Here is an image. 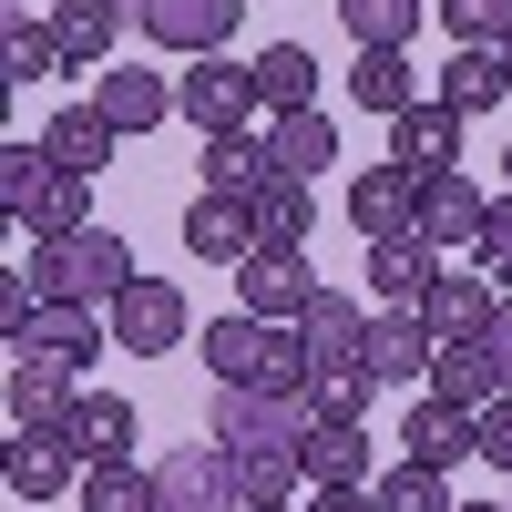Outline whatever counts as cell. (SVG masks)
<instances>
[{
  "label": "cell",
  "mask_w": 512,
  "mask_h": 512,
  "mask_svg": "<svg viewBox=\"0 0 512 512\" xmlns=\"http://www.w3.org/2000/svg\"><path fill=\"white\" fill-rule=\"evenodd\" d=\"M72 379L62 359H41V349H11V420H62L72 410Z\"/></svg>",
  "instance_id": "obj_31"
},
{
  "label": "cell",
  "mask_w": 512,
  "mask_h": 512,
  "mask_svg": "<svg viewBox=\"0 0 512 512\" xmlns=\"http://www.w3.org/2000/svg\"><path fill=\"white\" fill-rule=\"evenodd\" d=\"M369 492H379V512H451V472H431V461H390Z\"/></svg>",
  "instance_id": "obj_37"
},
{
  "label": "cell",
  "mask_w": 512,
  "mask_h": 512,
  "mask_svg": "<svg viewBox=\"0 0 512 512\" xmlns=\"http://www.w3.org/2000/svg\"><path fill=\"white\" fill-rule=\"evenodd\" d=\"M103 318H113V349H134V359L185 349V328H195V308H185V287H175V277H134Z\"/></svg>",
  "instance_id": "obj_6"
},
{
  "label": "cell",
  "mask_w": 512,
  "mask_h": 512,
  "mask_svg": "<svg viewBox=\"0 0 512 512\" xmlns=\"http://www.w3.org/2000/svg\"><path fill=\"white\" fill-rule=\"evenodd\" d=\"M31 287L41 297H93V308H113V297L134 287V246H123L113 226L52 236V246H31Z\"/></svg>",
  "instance_id": "obj_2"
},
{
  "label": "cell",
  "mask_w": 512,
  "mask_h": 512,
  "mask_svg": "<svg viewBox=\"0 0 512 512\" xmlns=\"http://www.w3.org/2000/svg\"><path fill=\"white\" fill-rule=\"evenodd\" d=\"M349 226L379 246V236H410L420 226V175H410V164H390V154H379V164H359V185H349Z\"/></svg>",
  "instance_id": "obj_13"
},
{
  "label": "cell",
  "mask_w": 512,
  "mask_h": 512,
  "mask_svg": "<svg viewBox=\"0 0 512 512\" xmlns=\"http://www.w3.org/2000/svg\"><path fill=\"white\" fill-rule=\"evenodd\" d=\"M185 246L205 256V267H246V256L267 246V236H256V195H216V185H205L185 205Z\"/></svg>",
  "instance_id": "obj_14"
},
{
  "label": "cell",
  "mask_w": 512,
  "mask_h": 512,
  "mask_svg": "<svg viewBox=\"0 0 512 512\" xmlns=\"http://www.w3.org/2000/svg\"><path fill=\"white\" fill-rule=\"evenodd\" d=\"M502 164H512V154H502Z\"/></svg>",
  "instance_id": "obj_50"
},
{
  "label": "cell",
  "mask_w": 512,
  "mask_h": 512,
  "mask_svg": "<svg viewBox=\"0 0 512 512\" xmlns=\"http://www.w3.org/2000/svg\"><path fill=\"white\" fill-rule=\"evenodd\" d=\"M267 154H277V175H328V164H338V123L308 103V113H267Z\"/></svg>",
  "instance_id": "obj_25"
},
{
  "label": "cell",
  "mask_w": 512,
  "mask_h": 512,
  "mask_svg": "<svg viewBox=\"0 0 512 512\" xmlns=\"http://www.w3.org/2000/svg\"><path fill=\"white\" fill-rule=\"evenodd\" d=\"M256 103H267V113H308L318 103V52H308V41L256 52Z\"/></svg>",
  "instance_id": "obj_32"
},
{
  "label": "cell",
  "mask_w": 512,
  "mask_h": 512,
  "mask_svg": "<svg viewBox=\"0 0 512 512\" xmlns=\"http://www.w3.org/2000/svg\"><path fill=\"white\" fill-rule=\"evenodd\" d=\"M31 246H52V236H82V226H93V175H52V185H41L31 205H21V216H11Z\"/></svg>",
  "instance_id": "obj_29"
},
{
  "label": "cell",
  "mask_w": 512,
  "mask_h": 512,
  "mask_svg": "<svg viewBox=\"0 0 512 512\" xmlns=\"http://www.w3.org/2000/svg\"><path fill=\"white\" fill-rule=\"evenodd\" d=\"M472 267L512 287V195H502V205H492V216H482V246H472Z\"/></svg>",
  "instance_id": "obj_42"
},
{
  "label": "cell",
  "mask_w": 512,
  "mask_h": 512,
  "mask_svg": "<svg viewBox=\"0 0 512 512\" xmlns=\"http://www.w3.org/2000/svg\"><path fill=\"white\" fill-rule=\"evenodd\" d=\"M297 512H379V492H369V482H308Z\"/></svg>",
  "instance_id": "obj_44"
},
{
  "label": "cell",
  "mask_w": 512,
  "mask_h": 512,
  "mask_svg": "<svg viewBox=\"0 0 512 512\" xmlns=\"http://www.w3.org/2000/svg\"><path fill=\"white\" fill-rule=\"evenodd\" d=\"M308 400H318V420H369L379 379H369V369H338V379H308Z\"/></svg>",
  "instance_id": "obj_39"
},
{
  "label": "cell",
  "mask_w": 512,
  "mask_h": 512,
  "mask_svg": "<svg viewBox=\"0 0 512 512\" xmlns=\"http://www.w3.org/2000/svg\"><path fill=\"white\" fill-rule=\"evenodd\" d=\"M502 390H512V379H502V359H492V338H441V349H431V400L492 410Z\"/></svg>",
  "instance_id": "obj_19"
},
{
  "label": "cell",
  "mask_w": 512,
  "mask_h": 512,
  "mask_svg": "<svg viewBox=\"0 0 512 512\" xmlns=\"http://www.w3.org/2000/svg\"><path fill=\"white\" fill-rule=\"evenodd\" d=\"M461 123H472V113H451L441 93H420L410 113H390V164H410V175H451V164H461Z\"/></svg>",
  "instance_id": "obj_12"
},
{
  "label": "cell",
  "mask_w": 512,
  "mask_h": 512,
  "mask_svg": "<svg viewBox=\"0 0 512 512\" xmlns=\"http://www.w3.org/2000/svg\"><path fill=\"white\" fill-rule=\"evenodd\" d=\"M82 512H154V472L144 461H82Z\"/></svg>",
  "instance_id": "obj_36"
},
{
  "label": "cell",
  "mask_w": 512,
  "mask_h": 512,
  "mask_svg": "<svg viewBox=\"0 0 512 512\" xmlns=\"http://www.w3.org/2000/svg\"><path fill=\"white\" fill-rule=\"evenodd\" d=\"M492 52H502V72H512V31H502V41H492Z\"/></svg>",
  "instance_id": "obj_46"
},
{
  "label": "cell",
  "mask_w": 512,
  "mask_h": 512,
  "mask_svg": "<svg viewBox=\"0 0 512 512\" xmlns=\"http://www.w3.org/2000/svg\"><path fill=\"white\" fill-rule=\"evenodd\" d=\"M277 328H287V318H256V308L205 318V369H216V379H267V359H277Z\"/></svg>",
  "instance_id": "obj_20"
},
{
  "label": "cell",
  "mask_w": 512,
  "mask_h": 512,
  "mask_svg": "<svg viewBox=\"0 0 512 512\" xmlns=\"http://www.w3.org/2000/svg\"><path fill=\"white\" fill-rule=\"evenodd\" d=\"M482 216H492V195L461 175V164H451V175H420V236H431L441 256H451V246L472 256V246H482Z\"/></svg>",
  "instance_id": "obj_16"
},
{
  "label": "cell",
  "mask_w": 512,
  "mask_h": 512,
  "mask_svg": "<svg viewBox=\"0 0 512 512\" xmlns=\"http://www.w3.org/2000/svg\"><path fill=\"white\" fill-rule=\"evenodd\" d=\"M0 492L11 502H52V492H82V451L62 420H11V451H0Z\"/></svg>",
  "instance_id": "obj_4"
},
{
  "label": "cell",
  "mask_w": 512,
  "mask_h": 512,
  "mask_svg": "<svg viewBox=\"0 0 512 512\" xmlns=\"http://www.w3.org/2000/svg\"><path fill=\"white\" fill-rule=\"evenodd\" d=\"M502 93H512V72H502L492 41H451V62H441V103H451V113H492Z\"/></svg>",
  "instance_id": "obj_28"
},
{
  "label": "cell",
  "mask_w": 512,
  "mask_h": 512,
  "mask_svg": "<svg viewBox=\"0 0 512 512\" xmlns=\"http://www.w3.org/2000/svg\"><path fill=\"white\" fill-rule=\"evenodd\" d=\"M236 21H246V0H144V41H164V52H226V41H236Z\"/></svg>",
  "instance_id": "obj_11"
},
{
  "label": "cell",
  "mask_w": 512,
  "mask_h": 512,
  "mask_svg": "<svg viewBox=\"0 0 512 512\" xmlns=\"http://www.w3.org/2000/svg\"><path fill=\"white\" fill-rule=\"evenodd\" d=\"M41 72H72V62H62V31L31 21V11H11V31H0V82H11V93H31Z\"/></svg>",
  "instance_id": "obj_33"
},
{
  "label": "cell",
  "mask_w": 512,
  "mask_h": 512,
  "mask_svg": "<svg viewBox=\"0 0 512 512\" xmlns=\"http://www.w3.org/2000/svg\"><path fill=\"white\" fill-rule=\"evenodd\" d=\"M41 11H52L72 72H103V62H113V41H123V11H113V0H41Z\"/></svg>",
  "instance_id": "obj_24"
},
{
  "label": "cell",
  "mask_w": 512,
  "mask_h": 512,
  "mask_svg": "<svg viewBox=\"0 0 512 512\" xmlns=\"http://www.w3.org/2000/svg\"><path fill=\"white\" fill-rule=\"evenodd\" d=\"M256 512H297V502H256Z\"/></svg>",
  "instance_id": "obj_48"
},
{
  "label": "cell",
  "mask_w": 512,
  "mask_h": 512,
  "mask_svg": "<svg viewBox=\"0 0 512 512\" xmlns=\"http://www.w3.org/2000/svg\"><path fill=\"white\" fill-rule=\"evenodd\" d=\"M492 359H502V379H512V297L492 308Z\"/></svg>",
  "instance_id": "obj_45"
},
{
  "label": "cell",
  "mask_w": 512,
  "mask_h": 512,
  "mask_svg": "<svg viewBox=\"0 0 512 512\" xmlns=\"http://www.w3.org/2000/svg\"><path fill=\"white\" fill-rule=\"evenodd\" d=\"M400 461H431V472H461V461H482V410H451L420 390L400 410Z\"/></svg>",
  "instance_id": "obj_8"
},
{
  "label": "cell",
  "mask_w": 512,
  "mask_h": 512,
  "mask_svg": "<svg viewBox=\"0 0 512 512\" xmlns=\"http://www.w3.org/2000/svg\"><path fill=\"white\" fill-rule=\"evenodd\" d=\"M41 144H52L62 175H103V164L123 154V134H113V113H103V103H62L52 123H41Z\"/></svg>",
  "instance_id": "obj_22"
},
{
  "label": "cell",
  "mask_w": 512,
  "mask_h": 512,
  "mask_svg": "<svg viewBox=\"0 0 512 512\" xmlns=\"http://www.w3.org/2000/svg\"><path fill=\"white\" fill-rule=\"evenodd\" d=\"M482 461H492V472L512 482V390H502V400L482 410Z\"/></svg>",
  "instance_id": "obj_43"
},
{
  "label": "cell",
  "mask_w": 512,
  "mask_h": 512,
  "mask_svg": "<svg viewBox=\"0 0 512 512\" xmlns=\"http://www.w3.org/2000/svg\"><path fill=\"white\" fill-rule=\"evenodd\" d=\"M492 308H502V277H482V267H441L431 297H420L431 338H492Z\"/></svg>",
  "instance_id": "obj_17"
},
{
  "label": "cell",
  "mask_w": 512,
  "mask_h": 512,
  "mask_svg": "<svg viewBox=\"0 0 512 512\" xmlns=\"http://www.w3.org/2000/svg\"><path fill=\"white\" fill-rule=\"evenodd\" d=\"M308 297H318L308 246H256L246 267H236V308H256V318H297Z\"/></svg>",
  "instance_id": "obj_10"
},
{
  "label": "cell",
  "mask_w": 512,
  "mask_h": 512,
  "mask_svg": "<svg viewBox=\"0 0 512 512\" xmlns=\"http://www.w3.org/2000/svg\"><path fill=\"white\" fill-rule=\"evenodd\" d=\"M62 431H72L82 461H134V400H123V390H72Z\"/></svg>",
  "instance_id": "obj_23"
},
{
  "label": "cell",
  "mask_w": 512,
  "mask_h": 512,
  "mask_svg": "<svg viewBox=\"0 0 512 512\" xmlns=\"http://www.w3.org/2000/svg\"><path fill=\"white\" fill-rule=\"evenodd\" d=\"M21 349L62 359V369H93V359L113 349V318L93 308V297H41V318H31V338H21Z\"/></svg>",
  "instance_id": "obj_15"
},
{
  "label": "cell",
  "mask_w": 512,
  "mask_h": 512,
  "mask_svg": "<svg viewBox=\"0 0 512 512\" xmlns=\"http://www.w3.org/2000/svg\"><path fill=\"white\" fill-rule=\"evenodd\" d=\"M349 103L390 123V113H410V103H420V82H410V62H400V52H359V62H349Z\"/></svg>",
  "instance_id": "obj_34"
},
{
  "label": "cell",
  "mask_w": 512,
  "mask_h": 512,
  "mask_svg": "<svg viewBox=\"0 0 512 512\" xmlns=\"http://www.w3.org/2000/svg\"><path fill=\"white\" fill-rule=\"evenodd\" d=\"M441 267H451V256L420 236V226H410V236H379V246H369V297H379V308H420Z\"/></svg>",
  "instance_id": "obj_18"
},
{
  "label": "cell",
  "mask_w": 512,
  "mask_h": 512,
  "mask_svg": "<svg viewBox=\"0 0 512 512\" xmlns=\"http://www.w3.org/2000/svg\"><path fill=\"white\" fill-rule=\"evenodd\" d=\"M52 175H62V164H52V144H31V134H11V144H0V205H11V216H21V205L52 185Z\"/></svg>",
  "instance_id": "obj_38"
},
{
  "label": "cell",
  "mask_w": 512,
  "mask_h": 512,
  "mask_svg": "<svg viewBox=\"0 0 512 512\" xmlns=\"http://www.w3.org/2000/svg\"><path fill=\"white\" fill-rule=\"evenodd\" d=\"M154 512H246L236 492V451L226 441H185L154 461Z\"/></svg>",
  "instance_id": "obj_5"
},
{
  "label": "cell",
  "mask_w": 512,
  "mask_h": 512,
  "mask_svg": "<svg viewBox=\"0 0 512 512\" xmlns=\"http://www.w3.org/2000/svg\"><path fill=\"white\" fill-rule=\"evenodd\" d=\"M297 349H308V379H338V369H369V308L349 287H318L297 308Z\"/></svg>",
  "instance_id": "obj_7"
},
{
  "label": "cell",
  "mask_w": 512,
  "mask_h": 512,
  "mask_svg": "<svg viewBox=\"0 0 512 512\" xmlns=\"http://www.w3.org/2000/svg\"><path fill=\"white\" fill-rule=\"evenodd\" d=\"M93 103L113 113V134H154V123L175 113V82H164V72H144V62H103Z\"/></svg>",
  "instance_id": "obj_21"
},
{
  "label": "cell",
  "mask_w": 512,
  "mask_h": 512,
  "mask_svg": "<svg viewBox=\"0 0 512 512\" xmlns=\"http://www.w3.org/2000/svg\"><path fill=\"white\" fill-rule=\"evenodd\" d=\"M318 400L308 390H256V379H216V400H205V441H226L236 461L246 451H297L308 441Z\"/></svg>",
  "instance_id": "obj_1"
},
{
  "label": "cell",
  "mask_w": 512,
  "mask_h": 512,
  "mask_svg": "<svg viewBox=\"0 0 512 512\" xmlns=\"http://www.w3.org/2000/svg\"><path fill=\"white\" fill-rule=\"evenodd\" d=\"M256 236L267 246H308L318 236V185L308 175H267L256 185Z\"/></svg>",
  "instance_id": "obj_30"
},
{
  "label": "cell",
  "mask_w": 512,
  "mask_h": 512,
  "mask_svg": "<svg viewBox=\"0 0 512 512\" xmlns=\"http://www.w3.org/2000/svg\"><path fill=\"white\" fill-rule=\"evenodd\" d=\"M267 175H277V154H267V134H256V123L205 134V185H216V195H256Z\"/></svg>",
  "instance_id": "obj_26"
},
{
  "label": "cell",
  "mask_w": 512,
  "mask_h": 512,
  "mask_svg": "<svg viewBox=\"0 0 512 512\" xmlns=\"http://www.w3.org/2000/svg\"><path fill=\"white\" fill-rule=\"evenodd\" d=\"M451 512H502V502H451Z\"/></svg>",
  "instance_id": "obj_47"
},
{
  "label": "cell",
  "mask_w": 512,
  "mask_h": 512,
  "mask_svg": "<svg viewBox=\"0 0 512 512\" xmlns=\"http://www.w3.org/2000/svg\"><path fill=\"white\" fill-rule=\"evenodd\" d=\"M31 318H41V287H31V267H11V277H0V338L21 349V338H31Z\"/></svg>",
  "instance_id": "obj_41"
},
{
  "label": "cell",
  "mask_w": 512,
  "mask_h": 512,
  "mask_svg": "<svg viewBox=\"0 0 512 512\" xmlns=\"http://www.w3.org/2000/svg\"><path fill=\"white\" fill-rule=\"evenodd\" d=\"M502 512H512V502H502Z\"/></svg>",
  "instance_id": "obj_49"
},
{
  "label": "cell",
  "mask_w": 512,
  "mask_h": 512,
  "mask_svg": "<svg viewBox=\"0 0 512 512\" xmlns=\"http://www.w3.org/2000/svg\"><path fill=\"white\" fill-rule=\"evenodd\" d=\"M431 11H441L451 41H502L512 31V0H431Z\"/></svg>",
  "instance_id": "obj_40"
},
{
  "label": "cell",
  "mask_w": 512,
  "mask_h": 512,
  "mask_svg": "<svg viewBox=\"0 0 512 512\" xmlns=\"http://www.w3.org/2000/svg\"><path fill=\"white\" fill-rule=\"evenodd\" d=\"M297 461H308V482H379L369 472V420H308Z\"/></svg>",
  "instance_id": "obj_27"
},
{
  "label": "cell",
  "mask_w": 512,
  "mask_h": 512,
  "mask_svg": "<svg viewBox=\"0 0 512 512\" xmlns=\"http://www.w3.org/2000/svg\"><path fill=\"white\" fill-rule=\"evenodd\" d=\"M431 318L420 308H369V379L379 390H431Z\"/></svg>",
  "instance_id": "obj_9"
},
{
  "label": "cell",
  "mask_w": 512,
  "mask_h": 512,
  "mask_svg": "<svg viewBox=\"0 0 512 512\" xmlns=\"http://www.w3.org/2000/svg\"><path fill=\"white\" fill-rule=\"evenodd\" d=\"M175 113L195 123V134L256 123V113H267V103H256V62H236V52H195V62L175 72Z\"/></svg>",
  "instance_id": "obj_3"
},
{
  "label": "cell",
  "mask_w": 512,
  "mask_h": 512,
  "mask_svg": "<svg viewBox=\"0 0 512 512\" xmlns=\"http://www.w3.org/2000/svg\"><path fill=\"white\" fill-rule=\"evenodd\" d=\"M338 21H349L359 52H400V41L431 21V0H338Z\"/></svg>",
  "instance_id": "obj_35"
}]
</instances>
